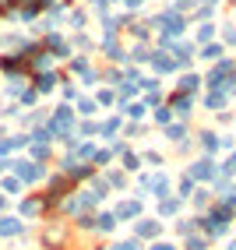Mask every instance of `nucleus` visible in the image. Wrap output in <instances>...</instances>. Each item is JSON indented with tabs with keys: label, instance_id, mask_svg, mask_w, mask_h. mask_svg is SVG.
Listing matches in <instances>:
<instances>
[{
	"label": "nucleus",
	"instance_id": "nucleus-1",
	"mask_svg": "<svg viewBox=\"0 0 236 250\" xmlns=\"http://www.w3.org/2000/svg\"><path fill=\"white\" fill-rule=\"evenodd\" d=\"M67 130H71V109L60 106L53 113V120H49V134H57V138H67Z\"/></svg>",
	"mask_w": 236,
	"mask_h": 250
},
{
	"label": "nucleus",
	"instance_id": "nucleus-2",
	"mask_svg": "<svg viewBox=\"0 0 236 250\" xmlns=\"http://www.w3.org/2000/svg\"><path fill=\"white\" fill-rule=\"evenodd\" d=\"M11 166L18 169V180H25V183H36L43 176V166L39 162H11Z\"/></svg>",
	"mask_w": 236,
	"mask_h": 250
},
{
	"label": "nucleus",
	"instance_id": "nucleus-3",
	"mask_svg": "<svg viewBox=\"0 0 236 250\" xmlns=\"http://www.w3.org/2000/svg\"><path fill=\"white\" fill-rule=\"evenodd\" d=\"M18 232H21L18 219H0V236H18Z\"/></svg>",
	"mask_w": 236,
	"mask_h": 250
},
{
	"label": "nucleus",
	"instance_id": "nucleus-4",
	"mask_svg": "<svg viewBox=\"0 0 236 250\" xmlns=\"http://www.w3.org/2000/svg\"><path fill=\"white\" fill-rule=\"evenodd\" d=\"M28 138H4L0 141V155H7V152H14V148H21Z\"/></svg>",
	"mask_w": 236,
	"mask_h": 250
},
{
	"label": "nucleus",
	"instance_id": "nucleus-5",
	"mask_svg": "<svg viewBox=\"0 0 236 250\" xmlns=\"http://www.w3.org/2000/svg\"><path fill=\"white\" fill-rule=\"evenodd\" d=\"M53 85H57V78H53V74H43V78H39V92H49Z\"/></svg>",
	"mask_w": 236,
	"mask_h": 250
},
{
	"label": "nucleus",
	"instance_id": "nucleus-6",
	"mask_svg": "<svg viewBox=\"0 0 236 250\" xmlns=\"http://www.w3.org/2000/svg\"><path fill=\"white\" fill-rule=\"evenodd\" d=\"M21 215H39V201H21Z\"/></svg>",
	"mask_w": 236,
	"mask_h": 250
},
{
	"label": "nucleus",
	"instance_id": "nucleus-7",
	"mask_svg": "<svg viewBox=\"0 0 236 250\" xmlns=\"http://www.w3.org/2000/svg\"><path fill=\"white\" fill-rule=\"evenodd\" d=\"M18 187H21V180H4V190H11V194H14Z\"/></svg>",
	"mask_w": 236,
	"mask_h": 250
},
{
	"label": "nucleus",
	"instance_id": "nucleus-8",
	"mask_svg": "<svg viewBox=\"0 0 236 250\" xmlns=\"http://www.w3.org/2000/svg\"><path fill=\"white\" fill-rule=\"evenodd\" d=\"M99 226H103V229H113L116 222H113V215H103V219H99Z\"/></svg>",
	"mask_w": 236,
	"mask_h": 250
},
{
	"label": "nucleus",
	"instance_id": "nucleus-9",
	"mask_svg": "<svg viewBox=\"0 0 236 250\" xmlns=\"http://www.w3.org/2000/svg\"><path fill=\"white\" fill-rule=\"evenodd\" d=\"M155 250H170V247H155Z\"/></svg>",
	"mask_w": 236,
	"mask_h": 250
},
{
	"label": "nucleus",
	"instance_id": "nucleus-10",
	"mask_svg": "<svg viewBox=\"0 0 236 250\" xmlns=\"http://www.w3.org/2000/svg\"><path fill=\"white\" fill-rule=\"evenodd\" d=\"M0 208H4V197H0Z\"/></svg>",
	"mask_w": 236,
	"mask_h": 250
}]
</instances>
